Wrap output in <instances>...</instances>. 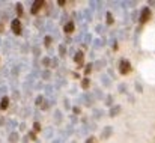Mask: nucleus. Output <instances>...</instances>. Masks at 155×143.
<instances>
[{
  "label": "nucleus",
  "instance_id": "nucleus-18",
  "mask_svg": "<svg viewBox=\"0 0 155 143\" xmlns=\"http://www.w3.org/2000/svg\"><path fill=\"white\" fill-rule=\"evenodd\" d=\"M6 94H8V86L6 85H0V95H2V98L6 96Z\"/></svg>",
  "mask_w": 155,
  "mask_h": 143
},
{
  "label": "nucleus",
  "instance_id": "nucleus-5",
  "mask_svg": "<svg viewBox=\"0 0 155 143\" xmlns=\"http://www.w3.org/2000/svg\"><path fill=\"white\" fill-rule=\"evenodd\" d=\"M44 8V2L42 0H35L33 3H32V8H30V14H33V15H36L41 9Z\"/></svg>",
  "mask_w": 155,
  "mask_h": 143
},
{
  "label": "nucleus",
  "instance_id": "nucleus-20",
  "mask_svg": "<svg viewBox=\"0 0 155 143\" xmlns=\"http://www.w3.org/2000/svg\"><path fill=\"white\" fill-rule=\"evenodd\" d=\"M33 131H35V133H39V131H42V128H41V124H39L38 121L33 124Z\"/></svg>",
  "mask_w": 155,
  "mask_h": 143
},
{
  "label": "nucleus",
  "instance_id": "nucleus-31",
  "mask_svg": "<svg viewBox=\"0 0 155 143\" xmlns=\"http://www.w3.org/2000/svg\"><path fill=\"white\" fill-rule=\"evenodd\" d=\"M18 128H20L18 131H24V130H26V124H24V122H21V124L18 125Z\"/></svg>",
  "mask_w": 155,
  "mask_h": 143
},
{
  "label": "nucleus",
  "instance_id": "nucleus-14",
  "mask_svg": "<svg viewBox=\"0 0 155 143\" xmlns=\"http://www.w3.org/2000/svg\"><path fill=\"white\" fill-rule=\"evenodd\" d=\"M15 12H17V15H18L17 18H20V17L23 15V5H21V3H17V5H15Z\"/></svg>",
  "mask_w": 155,
  "mask_h": 143
},
{
  "label": "nucleus",
  "instance_id": "nucleus-39",
  "mask_svg": "<svg viewBox=\"0 0 155 143\" xmlns=\"http://www.w3.org/2000/svg\"><path fill=\"white\" fill-rule=\"evenodd\" d=\"M72 110H74V113H75V115H80V108H78V107H74Z\"/></svg>",
  "mask_w": 155,
  "mask_h": 143
},
{
  "label": "nucleus",
  "instance_id": "nucleus-32",
  "mask_svg": "<svg viewBox=\"0 0 155 143\" xmlns=\"http://www.w3.org/2000/svg\"><path fill=\"white\" fill-rule=\"evenodd\" d=\"M86 143H97V140H95V137H94V136H91V137L86 140Z\"/></svg>",
  "mask_w": 155,
  "mask_h": 143
},
{
  "label": "nucleus",
  "instance_id": "nucleus-43",
  "mask_svg": "<svg viewBox=\"0 0 155 143\" xmlns=\"http://www.w3.org/2000/svg\"><path fill=\"white\" fill-rule=\"evenodd\" d=\"M0 33H3V24H2V21H0Z\"/></svg>",
  "mask_w": 155,
  "mask_h": 143
},
{
  "label": "nucleus",
  "instance_id": "nucleus-17",
  "mask_svg": "<svg viewBox=\"0 0 155 143\" xmlns=\"http://www.w3.org/2000/svg\"><path fill=\"white\" fill-rule=\"evenodd\" d=\"M101 81H103V85L105 88H110V86H111V83H110V80H108L107 75H103V77H101Z\"/></svg>",
  "mask_w": 155,
  "mask_h": 143
},
{
  "label": "nucleus",
  "instance_id": "nucleus-41",
  "mask_svg": "<svg viewBox=\"0 0 155 143\" xmlns=\"http://www.w3.org/2000/svg\"><path fill=\"white\" fill-rule=\"evenodd\" d=\"M65 3H66V2H65V0H59V2H57V5H59V6H63V5H65Z\"/></svg>",
  "mask_w": 155,
  "mask_h": 143
},
{
  "label": "nucleus",
  "instance_id": "nucleus-21",
  "mask_svg": "<svg viewBox=\"0 0 155 143\" xmlns=\"http://www.w3.org/2000/svg\"><path fill=\"white\" fill-rule=\"evenodd\" d=\"M51 36H45V38H44V45H45V47H50V44H51Z\"/></svg>",
  "mask_w": 155,
  "mask_h": 143
},
{
  "label": "nucleus",
  "instance_id": "nucleus-2",
  "mask_svg": "<svg viewBox=\"0 0 155 143\" xmlns=\"http://www.w3.org/2000/svg\"><path fill=\"white\" fill-rule=\"evenodd\" d=\"M119 72L122 75H127V74L131 72V63L127 59H120V62H119Z\"/></svg>",
  "mask_w": 155,
  "mask_h": 143
},
{
  "label": "nucleus",
  "instance_id": "nucleus-13",
  "mask_svg": "<svg viewBox=\"0 0 155 143\" xmlns=\"http://www.w3.org/2000/svg\"><path fill=\"white\" fill-rule=\"evenodd\" d=\"M104 65H105V60H104V59H101V60H97V62L94 63V68H95L97 71H100Z\"/></svg>",
  "mask_w": 155,
  "mask_h": 143
},
{
  "label": "nucleus",
  "instance_id": "nucleus-45",
  "mask_svg": "<svg viewBox=\"0 0 155 143\" xmlns=\"http://www.w3.org/2000/svg\"><path fill=\"white\" fill-rule=\"evenodd\" d=\"M51 143H60V140H53Z\"/></svg>",
  "mask_w": 155,
  "mask_h": 143
},
{
  "label": "nucleus",
  "instance_id": "nucleus-30",
  "mask_svg": "<svg viewBox=\"0 0 155 143\" xmlns=\"http://www.w3.org/2000/svg\"><path fill=\"white\" fill-rule=\"evenodd\" d=\"M51 128H45V133H44V134H45V137H50V136H51Z\"/></svg>",
  "mask_w": 155,
  "mask_h": 143
},
{
  "label": "nucleus",
  "instance_id": "nucleus-19",
  "mask_svg": "<svg viewBox=\"0 0 155 143\" xmlns=\"http://www.w3.org/2000/svg\"><path fill=\"white\" fill-rule=\"evenodd\" d=\"M92 69H94V63H87V65L84 66V74L87 75V74H89V72H91Z\"/></svg>",
  "mask_w": 155,
  "mask_h": 143
},
{
  "label": "nucleus",
  "instance_id": "nucleus-23",
  "mask_svg": "<svg viewBox=\"0 0 155 143\" xmlns=\"http://www.w3.org/2000/svg\"><path fill=\"white\" fill-rule=\"evenodd\" d=\"M50 62H51L50 57H42V65L44 66H50Z\"/></svg>",
  "mask_w": 155,
  "mask_h": 143
},
{
  "label": "nucleus",
  "instance_id": "nucleus-28",
  "mask_svg": "<svg viewBox=\"0 0 155 143\" xmlns=\"http://www.w3.org/2000/svg\"><path fill=\"white\" fill-rule=\"evenodd\" d=\"M27 136H29V139H30V140H35V142H36V136H35V131H32V133H29Z\"/></svg>",
  "mask_w": 155,
  "mask_h": 143
},
{
  "label": "nucleus",
  "instance_id": "nucleus-10",
  "mask_svg": "<svg viewBox=\"0 0 155 143\" xmlns=\"http://www.w3.org/2000/svg\"><path fill=\"white\" fill-rule=\"evenodd\" d=\"M53 119H54V124H56V125L62 124V111H60V110H54V116H53Z\"/></svg>",
  "mask_w": 155,
  "mask_h": 143
},
{
  "label": "nucleus",
  "instance_id": "nucleus-15",
  "mask_svg": "<svg viewBox=\"0 0 155 143\" xmlns=\"http://www.w3.org/2000/svg\"><path fill=\"white\" fill-rule=\"evenodd\" d=\"M105 23H107L108 26L114 23V18H113V15H111V12H107V14H105Z\"/></svg>",
  "mask_w": 155,
  "mask_h": 143
},
{
  "label": "nucleus",
  "instance_id": "nucleus-46",
  "mask_svg": "<svg viewBox=\"0 0 155 143\" xmlns=\"http://www.w3.org/2000/svg\"><path fill=\"white\" fill-rule=\"evenodd\" d=\"M72 143H75V142H72Z\"/></svg>",
  "mask_w": 155,
  "mask_h": 143
},
{
  "label": "nucleus",
  "instance_id": "nucleus-11",
  "mask_svg": "<svg viewBox=\"0 0 155 143\" xmlns=\"http://www.w3.org/2000/svg\"><path fill=\"white\" fill-rule=\"evenodd\" d=\"M111 133H113V128L111 127H105L103 130V133H101V139H108L111 136Z\"/></svg>",
  "mask_w": 155,
  "mask_h": 143
},
{
  "label": "nucleus",
  "instance_id": "nucleus-38",
  "mask_svg": "<svg viewBox=\"0 0 155 143\" xmlns=\"http://www.w3.org/2000/svg\"><path fill=\"white\" fill-rule=\"evenodd\" d=\"M91 41H92V36H91V35H86V42L89 44Z\"/></svg>",
  "mask_w": 155,
  "mask_h": 143
},
{
  "label": "nucleus",
  "instance_id": "nucleus-29",
  "mask_svg": "<svg viewBox=\"0 0 155 143\" xmlns=\"http://www.w3.org/2000/svg\"><path fill=\"white\" fill-rule=\"evenodd\" d=\"M136 91H137V92H142V91H143V88H142V85H140L139 81L136 83Z\"/></svg>",
  "mask_w": 155,
  "mask_h": 143
},
{
  "label": "nucleus",
  "instance_id": "nucleus-26",
  "mask_svg": "<svg viewBox=\"0 0 155 143\" xmlns=\"http://www.w3.org/2000/svg\"><path fill=\"white\" fill-rule=\"evenodd\" d=\"M111 102H113V96H111V95H108V96H107V99H105V104L111 107V105H113Z\"/></svg>",
  "mask_w": 155,
  "mask_h": 143
},
{
  "label": "nucleus",
  "instance_id": "nucleus-7",
  "mask_svg": "<svg viewBox=\"0 0 155 143\" xmlns=\"http://www.w3.org/2000/svg\"><path fill=\"white\" fill-rule=\"evenodd\" d=\"M74 62H75L77 65H83V62H84V54H83L81 50L75 51V54H74Z\"/></svg>",
  "mask_w": 155,
  "mask_h": 143
},
{
  "label": "nucleus",
  "instance_id": "nucleus-12",
  "mask_svg": "<svg viewBox=\"0 0 155 143\" xmlns=\"http://www.w3.org/2000/svg\"><path fill=\"white\" fill-rule=\"evenodd\" d=\"M9 107V98L8 96H3L0 99V110H6Z\"/></svg>",
  "mask_w": 155,
  "mask_h": 143
},
{
  "label": "nucleus",
  "instance_id": "nucleus-42",
  "mask_svg": "<svg viewBox=\"0 0 155 143\" xmlns=\"http://www.w3.org/2000/svg\"><path fill=\"white\" fill-rule=\"evenodd\" d=\"M65 107H66V108H69V107H71V105H69V101H68V99H65Z\"/></svg>",
  "mask_w": 155,
  "mask_h": 143
},
{
  "label": "nucleus",
  "instance_id": "nucleus-8",
  "mask_svg": "<svg viewBox=\"0 0 155 143\" xmlns=\"http://www.w3.org/2000/svg\"><path fill=\"white\" fill-rule=\"evenodd\" d=\"M120 110H122L120 105H117V104H116V105H111L110 110H108V116H110V118H114V116H117V115L120 113Z\"/></svg>",
  "mask_w": 155,
  "mask_h": 143
},
{
  "label": "nucleus",
  "instance_id": "nucleus-16",
  "mask_svg": "<svg viewBox=\"0 0 155 143\" xmlns=\"http://www.w3.org/2000/svg\"><path fill=\"white\" fill-rule=\"evenodd\" d=\"M59 56L60 57H65L66 56V45L65 44H60L59 45Z\"/></svg>",
  "mask_w": 155,
  "mask_h": 143
},
{
  "label": "nucleus",
  "instance_id": "nucleus-22",
  "mask_svg": "<svg viewBox=\"0 0 155 143\" xmlns=\"http://www.w3.org/2000/svg\"><path fill=\"white\" fill-rule=\"evenodd\" d=\"M50 66H51V68H57V66H59V59H56V57H54V59H51Z\"/></svg>",
  "mask_w": 155,
  "mask_h": 143
},
{
  "label": "nucleus",
  "instance_id": "nucleus-25",
  "mask_svg": "<svg viewBox=\"0 0 155 143\" xmlns=\"http://www.w3.org/2000/svg\"><path fill=\"white\" fill-rule=\"evenodd\" d=\"M119 92H120V94H125V92H127V85H124V83L119 85Z\"/></svg>",
  "mask_w": 155,
  "mask_h": 143
},
{
  "label": "nucleus",
  "instance_id": "nucleus-35",
  "mask_svg": "<svg viewBox=\"0 0 155 143\" xmlns=\"http://www.w3.org/2000/svg\"><path fill=\"white\" fill-rule=\"evenodd\" d=\"M95 94H97V98H103L104 95H101V91H100V89H97V91H95Z\"/></svg>",
  "mask_w": 155,
  "mask_h": 143
},
{
  "label": "nucleus",
  "instance_id": "nucleus-1",
  "mask_svg": "<svg viewBox=\"0 0 155 143\" xmlns=\"http://www.w3.org/2000/svg\"><path fill=\"white\" fill-rule=\"evenodd\" d=\"M11 30H12V33L14 35H21V32H23V26H21V21H20V18H12L11 20Z\"/></svg>",
  "mask_w": 155,
  "mask_h": 143
},
{
  "label": "nucleus",
  "instance_id": "nucleus-4",
  "mask_svg": "<svg viewBox=\"0 0 155 143\" xmlns=\"http://www.w3.org/2000/svg\"><path fill=\"white\" fill-rule=\"evenodd\" d=\"M151 17H152V12H151V9H149V8H143V9H142V12H140L139 21H140L142 24H145L146 21H149V20H151Z\"/></svg>",
  "mask_w": 155,
  "mask_h": 143
},
{
  "label": "nucleus",
  "instance_id": "nucleus-40",
  "mask_svg": "<svg viewBox=\"0 0 155 143\" xmlns=\"http://www.w3.org/2000/svg\"><path fill=\"white\" fill-rule=\"evenodd\" d=\"M6 124V118H0V125H5Z\"/></svg>",
  "mask_w": 155,
  "mask_h": 143
},
{
  "label": "nucleus",
  "instance_id": "nucleus-24",
  "mask_svg": "<svg viewBox=\"0 0 155 143\" xmlns=\"http://www.w3.org/2000/svg\"><path fill=\"white\" fill-rule=\"evenodd\" d=\"M41 77L44 78V80H47V78H50V71H42V74H41Z\"/></svg>",
  "mask_w": 155,
  "mask_h": 143
},
{
  "label": "nucleus",
  "instance_id": "nucleus-33",
  "mask_svg": "<svg viewBox=\"0 0 155 143\" xmlns=\"http://www.w3.org/2000/svg\"><path fill=\"white\" fill-rule=\"evenodd\" d=\"M12 74H14V75L20 74V68H18V66H14V71H12Z\"/></svg>",
  "mask_w": 155,
  "mask_h": 143
},
{
  "label": "nucleus",
  "instance_id": "nucleus-37",
  "mask_svg": "<svg viewBox=\"0 0 155 143\" xmlns=\"http://www.w3.org/2000/svg\"><path fill=\"white\" fill-rule=\"evenodd\" d=\"M29 140H30L29 136H24V137H23V143H29Z\"/></svg>",
  "mask_w": 155,
  "mask_h": 143
},
{
  "label": "nucleus",
  "instance_id": "nucleus-36",
  "mask_svg": "<svg viewBox=\"0 0 155 143\" xmlns=\"http://www.w3.org/2000/svg\"><path fill=\"white\" fill-rule=\"evenodd\" d=\"M100 44H101V41H100V39H97V41H95V45H94V47H95V48L101 47V45H100Z\"/></svg>",
  "mask_w": 155,
  "mask_h": 143
},
{
  "label": "nucleus",
  "instance_id": "nucleus-44",
  "mask_svg": "<svg viewBox=\"0 0 155 143\" xmlns=\"http://www.w3.org/2000/svg\"><path fill=\"white\" fill-rule=\"evenodd\" d=\"M149 5H151V6H155V2H149Z\"/></svg>",
  "mask_w": 155,
  "mask_h": 143
},
{
  "label": "nucleus",
  "instance_id": "nucleus-6",
  "mask_svg": "<svg viewBox=\"0 0 155 143\" xmlns=\"http://www.w3.org/2000/svg\"><path fill=\"white\" fill-rule=\"evenodd\" d=\"M74 30H75V24H74V21H68V23L63 26V32H65L66 35L74 33Z\"/></svg>",
  "mask_w": 155,
  "mask_h": 143
},
{
  "label": "nucleus",
  "instance_id": "nucleus-34",
  "mask_svg": "<svg viewBox=\"0 0 155 143\" xmlns=\"http://www.w3.org/2000/svg\"><path fill=\"white\" fill-rule=\"evenodd\" d=\"M104 30H105V29H104V26H101V24H100V26H97V32H100V33H101V32H104Z\"/></svg>",
  "mask_w": 155,
  "mask_h": 143
},
{
  "label": "nucleus",
  "instance_id": "nucleus-3",
  "mask_svg": "<svg viewBox=\"0 0 155 143\" xmlns=\"http://www.w3.org/2000/svg\"><path fill=\"white\" fill-rule=\"evenodd\" d=\"M35 105H36L38 108H41V110H47V108L50 107V102L45 99V96L39 95L36 99H35Z\"/></svg>",
  "mask_w": 155,
  "mask_h": 143
},
{
  "label": "nucleus",
  "instance_id": "nucleus-9",
  "mask_svg": "<svg viewBox=\"0 0 155 143\" xmlns=\"http://www.w3.org/2000/svg\"><path fill=\"white\" fill-rule=\"evenodd\" d=\"M8 142L9 143H18L20 142V134H18V131H12V133L8 136Z\"/></svg>",
  "mask_w": 155,
  "mask_h": 143
},
{
  "label": "nucleus",
  "instance_id": "nucleus-27",
  "mask_svg": "<svg viewBox=\"0 0 155 143\" xmlns=\"http://www.w3.org/2000/svg\"><path fill=\"white\" fill-rule=\"evenodd\" d=\"M81 86H83V89H87L89 88V78H84L83 83H81Z\"/></svg>",
  "mask_w": 155,
  "mask_h": 143
}]
</instances>
